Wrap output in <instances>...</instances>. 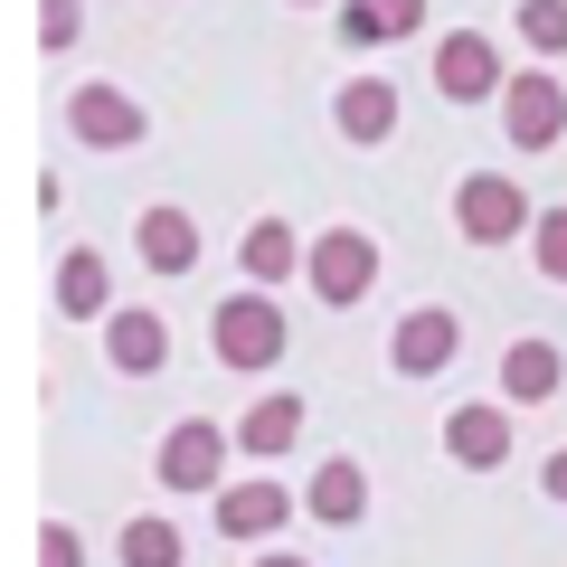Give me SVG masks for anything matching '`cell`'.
<instances>
[{
    "label": "cell",
    "instance_id": "d6986e66",
    "mask_svg": "<svg viewBox=\"0 0 567 567\" xmlns=\"http://www.w3.org/2000/svg\"><path fill=\"white\" fill-rule=\"evenodd\" d=\"M58 312H66V322H95V312H104V256H95V246H76V256L58 265Z\"/></svg>",
    "mask_w": 567,
    "mask_h": 567
},
{
    "label": "cell",
    "instance_id": "e0dca14e",
    "mask_svg": "<svg viewBox=\"0 0 567 567\" xmlns=\"http://www.w3.org/2000/svg\"><path fill=\"white\" fill-rule=\"evenodd\" d=\"M293 265H312V246L293 237L284 218H256V227H246V275H256V284H284Z\"/></svg>",
    "mask_w": 567,
    "mask_h": 567
},
{
    "label": "cell",
    "instance_id": "7402d4cb",
    "mask_svg": "<svg viewBox=\"0 0 567 567\" xmlns=\"http://www.w3.org/2000/svg\"><path fill=\"white\" fill-rule=\"evenodd\" d=\"M529 256H539L548 284H567V208H548V218L529 227Z\"/></svg>",
    "mask_w": 567,
    "mask_h": 567
},
{
    "label": "cell",
    "instance_id": "30bf717a",
    "mask_svg": "<svg viewBox=\"0 0 567 567\" xmlns=\"http://www.w3.org/2000/svg\"><path fill=\"white\" fill-rule=\"evenodd\" d=\"M445 454L464 473H492L511 454V406H454V416H445Z\"/></svg>",
    "mask_w": 567,
    "mask_h": 567
},
{
    "label": "cell",
    "instance_id": "ffe728a7",
    "mask_svg": "<svg viewBox=\"0 0 567 567\" xmlns=\"http://www.w3.org/2000/svg\"><path fill=\"white\" fill-rule=\"evenodd\" d=\"M520 39L529 58H567V0H520Z\"/></svg>",
    "mask_w": 567,
    "mask_h": 567
},
{
    "label": "cell",
    "instance_id": "ac0fdd59",
    "mask_svg": "<svg viewBox=\"0 0 567 567\" xmlns=\"http://www.w3.org/2000/svg\"><path fill=\"white\" fill-rule=\"evenodd\" d=\"M416 20H425V0H350V10H341V39L388 48V39H406Z\"/></svg>",
    "mask_w": 567,
    "mask_h": 567
},
{
    "label": "cell",
    "instance_id": "7a4b0ae2",
    "mask_svg": "<svg viewBox=\"0 0 567 567\" xmlns=\"http://www.w3.org/2000/svg\"><path fill=\"white\" fill-rule=\"evenodd\" d=\"M303 275H312V293H322V303H360L369 284H379V237H369V227H322Z\"/></svg>",
    "mask_w": 567,
    "mask_h": 567
},
{
    "label": "cell",
    "instance_id": "5b68a950",
    "mask_svg": "<svg viewBox=\"0 0 567 567\" xmlns=\"http://www.w3.org/2000/svg\"><path fill=\"white\" fill-rule=\"evenodd\" d=\"M66 123H76L85 152H133L152 123H142V104L123 95V85H76V104H66Z\"/></svg>",
    "mask_w": 567,
    "mask_h": 567
},
{
    "label": "cell",
    "instance_id": "d4e9b609",
    "mask_svg": "<svg viewBox=\"0 0 567 567\" xmlns=\"http://www.w3.org/2000/svg\"><path fill=\"white\" fill-rule=\"evenodd\" d=\"M548 502H567V445L548 454Z\"/></svg>",
    "mask_w": 567,
    "mask_h": 567
},
{
    "label": "cell",
    "instance_id": "277c9868",
    "mask_svg": "<svg viewBox=\"0 0 567 567\" xmlns=\"http://www.w3.org/2000/svg\"><path fill=\"white\" fill-rule=\"evenodd\" d=\"M502 58H492V39L483 29H454V39H435V95L445 104H483V95H502Z\"/></svg>",
    "mask_w": 567,
    "mask_h": 567
},
{
    "label": "cell",
    "instance_id": "7c38bea8",
    "mask_svg": "<svg viewBox=\"0 0 567 567\" xmlns=\"http://www.w3.org/2000/svg\"><path fill=\"white\" fill-rule=\"evenodd\" d=\"M133 246H142L152 275H189V265H199V227H189V208H142Z\"/></svg>",
    "mask_w": 567,
    "mask_h": 567
},
{
    "label": "cell",
    "instance_id": "ba28073f",
    "mask_svg": "<svg viewBox=\"0 0 567 567\" xmlns=\"http://www.w3.org/2000/svg\"><path fill=\"white\" fill-rule=\"evenodd\" d=\"M104 360H114L123 369V379H162V369H171V322H162V312H114V322H104Z\"/></svg>",
    "mask_w": 567,
    "mask_h": 567
},
{
    "label": "cell",
    "instance_id": "484cf974",
    "mask_svg": "<svg viewBox=\"0 0 567 567\" xmlns=\"http://www.w3.org/2000/svg\"><path fill=\"white\" fill-rule=\"evenodd\" d=\"M256 567H303V558H256Z\"/></svg>",
    "mask_w": 567,
    "mask_h": 567
},
{
    "label": "cell",
    "instance_id": "9a60e30c",
    "mask_svg": "<svg viewBox=\"0 0 567 567\" xmlns=\"http://www.w3.org/2000/svg\"><path fill=\"white\" fill-rule=\"evenodd\" d=\"M293 435H303V398H293V388L256 398V406H246V425H237L246 454H293Z\"/></svg>",
    "mask_w": 567,
    "mask_h": 567
},
{
    "label": "cell",
    "instance_id": "4fadbf2b",
    "mask_svg": "<svg viewBox=\"0 0 567 567\" xmlns=\"http://www.w3.org/2000/svg\"><path fill=\"white\" fill-rule=\"evenodd\" d=\"M331 123H341L350 142H388V133H398V85H388V76H350L341 104H331Z\"/></svg>",
    "mask_w": 567,
    "mask_h": 567
},
{
    "label": "cell",
    "instance_id": "5bb4252c",
    "mask_svg": "<svg viewBox=\"0 0 567 567\" xmlns=\"http://www.w3.org/2000/svg\"><path fill=\"white\" fill-rule=\"evenodd\" d=\"M303 511H312V520H331V529H350V520H360V511H369V473L350 464V454H331V464L312 473Z\"/></svg>",
    "mask_w": 567,
    "mask_h": 567
},
{
    "label": "cell",
    "instance_id": "3957f363",
    "mask_svg": "<svg viewBox=\"0 0 567 567\" xmlns=\"http://www.w3.org/2000/svg\"><path fill=\"white\" fill-rule=\"evenodd\" d=\"M454 227H464L473 246H511L520 227H539V218H529L520 181H502V171H473V181L454 189Z\"/></svg>",
    "mask_w": 567,
    "mask_h": 567
},
{
    "label": "cell",
    "instance_id": "44dd1931",
    "mask_svg": "<svg viewBox=\"0 0 567 567\" xmlns=\"http://www.w3.org/2000/svg\"><path fill=\"white\" fill-rule=\"evenodd\" d=\"M123 567H181V529L171 520H133L123 529Z\"/></svg>",
    "mask_w": 567,
    "mask_h": 567
},
{
    "label": "cell",
    "instance_id": "cb8c5ba5",
    "mask_svg": "<svg viewBox=\"0 0 567 567\" xmlns=\"http://www.w3.org/2000/svg\"><path fill=\"white\" fill-rule=\"evenodd\" d=\"M39 39H48V48L76 39V0H48V10H39Z\"/></svg>",
    "mask_w": 567,
    "mask_h": 567
},
{
    "label": "cell",
    "instance_id": "8fae6325",
    "mask_svg": "<svg viewBox=\"0 0 567 567\" xmlns=\"http://www.w3.org/2000/svg\"><path fill=\"white\" fill-rule=\"evenodd\" d=\"M293 520V492L284 483H227L218 492V529L227 539H265V529H284Z\"/></svg>",
    "mask_w": 567,
    "mask_h": 567
},
{
    "label": "cell",
    "instance_id": "603a6c76",
    "mask_svg": "<svg viewBox=\"0 0 567 567\" xmlns=\"http://www.w3.org/2000/svg\"><path fill=\"white\" fill-rule=\"evenodd\" d=\"M39 567H85V548H76V529H66V520L39 529Z\"/></svg>",
    "mask_w": 567,
    "mask_h": 567
},
{
    "label": "cell",
    "instance_id": "8992f818",
    "mask_svg": "<svg viewBox=\"0 0 567 567\" xmlns=\"http://www.w3.org/2000/svg\"><path fill=\"white\" fill-rule=\"evenodd\" d=\"M218 464H227V435H218L208 416H181V425L162 435V483H171V492H227Z\"/></svg>",
    "mask_w": 567,
    "mask_h": 567
},
{
    "label": "cell",
    "instance_id": "9c48e42d",
    "mask_svg": "<svg viewBox=\"0 0 567 567\" xmlns=\"http://www.w3.org/2000/svg\"><path fill=\"white\" fill-rule=\"evenodd\" d=\"M454 350H464V322H454L445 303H425L398 322V379H435V369H454Z\"/></svg>",
    "mask_w": 567,
    "mask_h": 567
},
{
    "label": "cell",
    "instance_id": "52a82bcc",
    "mask_svg": "<svg viewBox=\"0 0 567 567\" xmlns=\"http://www.w3.org/2000/svg\"><path fill=\"white\" fill-rule=\"evenodd\" d=\"M502 133L520 142V152H548V142L567 133V95H558V76H511V85H502Z\"/></svg>",
    "mask_w": 567,
    "mask_h": 567
},
{
    "label": "cell",
    "instance_id": "2e32d148",
    "mask_svg": "<svg viewBox=\"0 0 567 567\" xmlns=\"http://www.w3.org/2000/svg\"><path fill=\"white\" fill-rule=\"evenodd\" d=\"M502 398H511V406L558 398V350H548V341H511V350H502Z\"/></svg>",
    "mask_w": 567,
    "mask_h": 567
},
{
    "label": "cell",
    "instance_id": "6da1fadb",
    "mask_svg": "<svg viewBox=\"0 0 567 567\" xmlns=\"http://www.w3.org/2000/svg\"><path fill=\"white\" fill-rule=\"evenodd\" d=\"M208 341H218L227 369H275L284 360V303H265V293H227V303L208 312Z\"/></svg>",
    "mask_w": 567,
    "mask_h": 567
}]
</instances>
